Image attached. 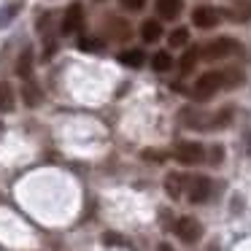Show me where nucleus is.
<instances>
[{"mask_svg": "<svg viewBox=\"0 0 251 251\" xmlns=\"http://www.w3.org/2000/svg\"><path fill=\"white\" fill-rule=\"evenodd\" d=\"M222 87H224V76H222V73H219V71H208V73H202V76L195 81L192 95H195L197 100H208V98H213Z\"/></svg>", "mask_w": 251, "mask_h": 251, "instance_id": "obj_1", "label": "nucleus"}, {"mask_svg": "<svg viewBox=\"0 0 251 251\" xmlns=\"http://www.w3.org/2000/svg\"><path fill=\"white\" fill-rule=\"evenodd\" d=\"M240 51V44L235 38H216L202 49V57L205 60H224V57H232Z\"/></svg>", "mask_w": 251, "mask_h": 251, "instance_id": "obj_2", "label": "nucleus"}, {"mask_svg": "<svg viewBox=\"0 0 251 251\" xmlns=\"http://www.w3.org/2000/svg\"><path fill=\"white\" fill-rule=\"evenodd\" d=\"M173 157L178 159L181 165H197L202 157H205V149H202V143H197V141H181V143H176Z\"/></svg>", "mask_w": 251, "mask_h": 251, "instance_id": "obj_3", "label": "nucleus"}, {"mask_svg": "<svg viewBox=\"0 0 251 251\" xmlns=\"http://www.w3.org/2000/svg\"><path fill=\"white\" fill-rule=\"evenodd\" d=\"M173 229H176V235H178L184 243H195V240L202 235V227H200V222H197L195 216H181Z\"/></svg>", "mask_w": 251, "mask_h": 251, "instance_id": "obj_4", "label": "nucleus"}, {"mask_svg": "<svg viewBox=\"0 0 251 251\" xmlns=\"http://www.w3.org/2000/svg\"><path fill=\"white\" fill-rule=\"evenodd\" d=\"M81 22H84V8H81V3H73V6L65 8V17H62V25H60V33L62 35H73L76 30H81Z\"/></svg>", "mask_w": 251, "mask_h": 251, "instance_id": "obj_5", "label": "nucleus"}, {"mask_svg": "<svg viewBox=\"0 0 251 251\" xmlns=\"http://www.w3.org/2000/svg\"><path fill=\"white\" fill-rule=\"evenodd\" d=\"M219 19H222V14H219L213 6H197L195 11H192V25H195V27H200V30L216 27Z\"/></svg>", "mask_w": 251, "mask_h": 251, "instance_id": "obj_6", "label": "nucleus"}, {"mask_svg": "<svg viewBox=\"0 0 251 251\" xmlns=\"http://www.w3.org/2000/svg\"><path fill=\"white\" fill-rule=\"evenodd\" d=\"M211 189H213L211 178H208V176H197V178L192 181L189 200H192V202H205L208 197H211Z\"/></svg>", "mask_w": 251, "mask_h": 251, "instance_id": "obj_7", "label": "nucleus"}, {"mask_svg": "<svg viewBox=\"0 0 251 251\" xmlns=\"http://www.w3.org/2000/svg\"><path fill=\"white\" fill-rule=\"evenodd\" d=\"M184 11V0H157V14L162 19H178Z\"/></svg>", "mask_w": 251, "mask_h": 251, "instance_id": "obj_8", "label": "nucleus"}, {"mask_svg": "<svg viewBox=\"0 0 251 251\" xmlns=\"http://www.w3.org/2000/svg\"><path fill=\"white\" fill-rule=\"evenodd\" d=\"M17 108V92L8 81H0V114H11Z\"/></svg>", "mask_w": 251, "mask_h": 251, "instance_id": "obj_9", "label": "nucleus"}, {"mask_svg": "<svg viewBox=\"0 0 251 251\" xmlns=\"http://www.w3.org/2000/svg\"><path fill=\"white\" fill-rule=\"evenodd\" d=\"M141 38L146 41V44H157V41L162 38V25H159L157 19H146V22L141 25Z\"/></svg>", "mask_w": 251, "mask_h": 251, "instance_id": "obj_10", "label": "nucleus"}, {"mask_svg": "<svg viewBox=\"0 0 251 251\" xmlns=\"http://www.w3.org/2000/svg\"><path fill=\"white\" fill-rule=\"evenodd\" d=\"M22 100H25V105H30V108L41 105V100H44V95H41V89L35 87L33 78H30V81H25V87H22Z\"/></svg>", "mask_w": 251, "mask_h": 251, "instance_id": "obj_11", "label": "nucleus"}, {"mask_svg": "<svg viewBox=\"0 0 251 251\" xmlns=\"http://www.w3.org/2000/svg\"><path fill=\"white\" fill-rule=\"evenodd\" d=\"M165 192H168L173 200H178L181 192H184V176L181 173H168L165 176Z\"/></svg>", "mask_w": 251, "mask_h": 251, "instance_id": "obj_12", "label": "nucleus"}, {"mask_svg": "<svg viewBox=\"0 0 251 251\" xmlns=\"http://www.w3.org/2000/svg\"><path fill=\"white\" fill-rule=\"evenodd\" d=\"M17 73L25 78V81H30V78H33V51H30V49H25L22 57L17 60Z\"/></svg>", "mask_w": 251, "mask_h": 251, "instance_id": "obj_13", "label": "nucleus"}, {"mask_svg": "<svg viewBox=\"0 0 251 251\" xmlns=\"http://www.w3.org/2000/svg\"><path fill=\"white\" fill-rule=\"evenodd\" d=\"M119 62H122V65H127V68H141L143 62H146V54H143L141 49H127V51H122V54H119Z\"/></svg>", "mask_w": 251, "mask_h": 251, "instance_id": "obj_14", "label": "nucleus"}, {"mask_svg": "<svg viewBox=\"0 0 251 251\" xmlns=\"http://www.w3.org/2000/svg\"><path fill=\"white\" fill-rule=\"evenodd\" d=\"M229 14H232L235 22H249L251 19V0H238Z\"/></svg>", "mask_w": 251, "mask_h": 251, "instance_id": "obj_15", "label": "nucleus"}, {"mask_svg": "<svg viewBox=\"0 0 251 251\" xmlns=\"http://www.w3.org/2000/svg\"><path fill=\"white\" fill-rule=\"evenodd\" d=\"M151 68L157 73H165L173 68V57H170V51H157V54L151 57Z\"/></svg>", "mask_w": 251, "mask_h": 251, "instance_id": "obj_16", "label": "nucleus"}, {"mask_svg": "<svg viewBox=\"0 0 251 251\" xmlns=\"http://www.w3.org/2000/svg\"><path fill=\"white\" fill-rule=\"evenodd\" d=\"M197 60H200V49H186L184 51V57H181V62H178V68H181V73H192V68L197 65Z\"/></svg>", "mask_w": 251, "mask_h": 251, "instance_id": "obj_17", "label": "nucleus"}, {"mask_svg": "<svg viewBox=\"0 0 251 251\" xmlns=\"http://www.w3.org/2000/svg\"><path fill=\"white\" fill-rule=\"evenodd\" d=\"M186 41H189V30H186V27H176L173 33L168 35V44H170V49H178V46H184Z\"/></svg>", "mask_w": 251, "mask_h": 251, "instance_id": "obj_18", "label": "nucleus"}, {"mask_svg": "<svg viewBox=\"0 0 251 251\" xmlns=\"http://www.w3.org/2000/svg\"><path fill=\"white\" fill-rule=\"evenodd\" d=\"M222 76H224V87H240L243 84V73L238 71V68H229V71H222Z\"/></svg>", "mask_w": 251, "mask_h": 251, "instance_id": "obj_19", "label": "nucleus"}, {"mask_svg": "<svg viewBox=\"0 0 251 251\" xmlns=\"http://www.w3.org/2000/svg\"><path fill=\"white\" fill-rule=\"evenodd\" d=\"M141 159H143V162L162 165L165 159H168V154H165V151H159V149H143V151H141Z\"/></svg>", "mask_w": 251, "mask_h": 251, "instance_id": "obj_20", "label": "nucleus"}, {"mask_svg": "<svg viewBox=\"0 0 251 251\" xmlns=\"http://www.w3.org/2000/svg\"><path fill=\"white\" fill-rule=\"evenodd\" d=\"M103 38H92V35H87V38L78 41V49L81 51H103Z\"/></svg>", "mask_w": 251, "mask_h": 251, "instance_id": "obj_21", "label": "nucleus"}, {"mask_svg": "<svg viewBox=\"0 0 251 251\" xmlns=\"http://www.w3.org/2000/svg\"><path fill=\"white\" fill-rule=\"evenodd\" d=\"M17 11H19V6H6V8H0V30L3 27H8V25L14 22V17H17Z\"/></svg>", "mask_w": 251, "mask_h": 251, "instance_id": "obj_22", "label": "nucleus"}, {"mask_svg": "<svg viewBox=\"0 0 251 251\" xmlns=\"http://www.w3.org/2000/svg\"><path fill=\"white\" fill-rule=\"evenodd\" d=\"M229 122H232V108H224L213 116V127H227Z\"/></svg>", "mask_w": 251, "mask_h": 251, "instance_id": "obj_23", "label": "nucleus"}, {"mask_svg": "<svg viewBox=\"0 0 251 251\" xmlns=\"http://www.w3.org/2000/svg\"><path fill=\"white\" fill-rule=\"evenodd\" d=\"M119 6L127 8V11H141L146 6V0H119Z\"/></svg>", "mask_w": 251, "mask_h": 251, "instance_id": "obj_24", "label": "nucleus"}, {"mask_svg": "<svg viewBox=\"0 0 251 251\" xmlns=\"http://www.w3.org/2000/svg\"><path fill=\"white\" fill-rule=\"evenodd\" d=\"M222 159H224V149H222V146H213V149H211V162L219 165Z\"/></svg>", "mask_w": 251, "mask_h": 251, "instance_id": "obj_25", "label": "nucleus"}, {"mask_svg": "<svg viewBox=\"0 0 251 251\" xmlns=\"http://www.w3.org/2000/svg\"><path fill=\"white\" fill-rule=\"evenodd\" d=\"M103 243H105V246H119V243H125V240H122L119 235H111V232H105V235H103Z\"/></svg>", "mask_w": 251, "mask_h": 251, "instance_id": "obj_26", "label": "nucleus"}, {"mask_svg": "<svg viewBox=\"0 0 251 251\" xmlns=\"http://www.w3.org/2000/svg\"><path fill=\"white\" fill-rule=\"evenodd\" d=\"M240 211H243V197L235 195L232 197V213H240Z\"/></svg>", "mask_w": 251, "mask_h": 251, "instance_id": "obj_27", "label": "nucleus"}, {"mask_svg": "<svg viewBox=\"0 0 251 251\" xmlns=\"http://www.w3.org/2000/svg\"><path fill=\"white\" fill-rule=\"evenodd\" d=\"M243 143H246V154H251V130L243 135Z\"/></svg>", "mask_w": 251, "mask_h": 251, "instance_id": "obj_28", "label": "nucleus"}, {"mask_svg": "<svg viewBox=\"0 0 251 251\" xmlns=\"http://www.w3.org/2000/svg\"><path fill=\"white\" fill-rule=\"evenodd\" d=\"M159 251H173V246H170V243H159Z\"/></svg>", "mask_w": 251, "mask_h": 251, "instance_id": "obj_29", "label": "nucleus"}, {"mask_svg": "<svg viewBox=\"0 0 251 251\" xmlns=\"http://www.w3.org/2000/svg\"><path fill=\"white\" fill-rule=\"evenodd\" d=\"M205 251H219V243H208V249Z\"/></svg>", "mask_w": 251, "mask_h": 251, "instance_id": "obj_30", "label": "nucleus"}, {"mask_svg": "<svg viewBox=\"0 0 251 251\" xmlns=\"http://www.w3.org/2000/svg\"><path fill=\"white\" fill-rule=\"evenodd\" d=\"M3 132H6V125H3V122H0V138H3Z\"/></svg>", "mask_w": 251, "mask_h": 251, "instance_id": "obj_31", "label": "nucleus"}]
</instances>
